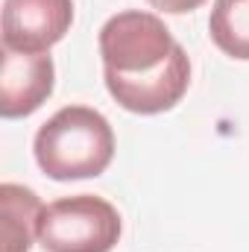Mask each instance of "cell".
<instances>
[{
  "label": "cell",
  "instance_id": "cell-1",
  "mask_svg": "<svg viewBox=\"0 0 249 252\" xmlns=\"http://www.w3.org/2000/svg\"><path fill=\"white\" fill-rule=\"evenodd\" d=\"M103 79L118 106L132 115L170 112L190 85V59L153 12L129 9L100 30Z\"/></svg>",
  "mask_w": 249,
  "mask_h": 252
},
{
  "label": "cell",
  "instance_id": "cell-2",
  "mask_svg": "<svg viewBox=\"0 0 249 252\" xmlns=\"http://www.w3.org/2000/svg\"><path fill=\"white\" fill-rule=\"evenodd\" d=\"M32 153L38 167L56 179H94L115 158L112 124L88 106H64L35 132Z\"/></svg>",
  "mask_w": 249,
  "mask_h": 252
},
{
  "label": "cell",
  "instance_id": "cell-3",
  "mask_svg": "<svg viewBox=\"0 0 249 252\" xmlns=\"http://www.w3.org/2000/svg\"><path fill=\"white\" fill-rule=\"evenodd\" d=\"M121 229V214L109 199L76 193L41 208L38 244L44 252H112Z\"/></svg>",
  "mask_w": 249,
  "mask_h": 252
},
{
  "label": "cell",
  "instance_id": "cell-4",
  "mask_svg": "<svg viewBox=\"0 0 249 252\" xmlns=\"http://www.w3.org/2000/svg\"><path fill=\"white\" fill-rule=\"evenodd\" d=\"M73 24V0H3V47L47 53Z\"/></svg>",
  "mask_w": 249,
  "mask_h": 252
},
{
  "label": "cell",
  "instance_id": "cell-5",
  "mask_svg": "<svg viewBox=\"0 0 249 252\" xmlns=\"http://www.w3.org/2000/svg\"><path fill=\"white\" fill-rule=\"evenodd\" d=\"M56 67L47 53H15L3 47L0 56V115L6 121L38 112L53 94Z\"/></svg>",
  "mask_w": 249,
  "mask_h": 252
},
{
  "label": "cell",
  "instance_id": "cell-6",
  "mask_svg": "<svg viewBox=\"0 0 249 252\" xmlns=\"http://www.w3.org/2000/svg\"><path fill=\"white\" fill-rule=\"evenodd\" d=\"M0 205H3V252H30L32 238H38V217L44 208L38 193L15 182H3Z\"/></svg>",
  "mask_w": 249,
  "mask_h": 252
},
{
  "label": "cell",
  "instance_id": "cell-7",
  "mask_svg": "<svg viewBox=\"0 0 249 252\" xmlns=\"http://www.w3.org/2000/svg\"><path fill=\"white\" fill-rule=\"evenodd\" d=\"M208 32L226 56L249 62V0H214Z\"/></svg>",
  "mask_w": 249,
  "mask_h": 252
},
{
  "label": "cell",
  "instance_id": "cell-8",
  "mask_svg": "<svg viewBox=\"0 0 249 252\" xmlns=\"http://www.w3.org/2000/svg\"><path fill=\"white\" fill-rule=\"evenodd\" d=\"M147 3L158 12H167V15H185V12L199 9L205 0H147Z\"/></svg>",
  "mask_w": 249,
  "mask_h": 252
}]
</instances>
